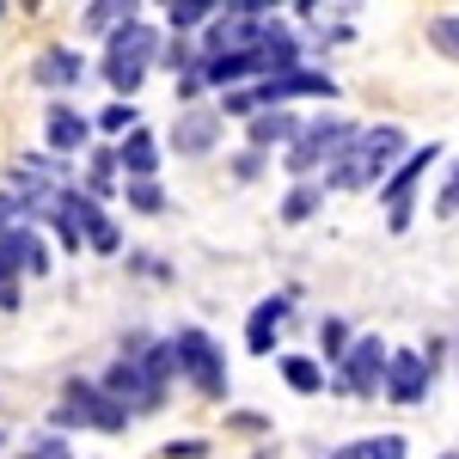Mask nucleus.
<instances>
[{
    "label": "nucleus",
    "instance_id": "1",
    "mask_svg": "<svg viewBox=\"0 0 459 459\" xmlns=\"http://www.w3.org/2000/svg\"><path fill=\"white\" fill-rule=\"evenodd\" d=\"M404 153V129H392V123H380V129H355L350 147L325 166V184L331 190H368V184H380L386 178V166Z\"/></svg>",
    "mask_w": 459,
    "mask_h": 459
},
{
    "label": "nucleus",
    "instance_id": "2",
    "mask_svg": "<svg viewBox=\"0 0 459 459\" xmlns=\"http://www.w3.org/2000/svg\"><path fill=\"white\" fill-rule=\"evenodd\" d=\"M355 123H343V117H318V123H300V135H294V147H288V172H318V166H331L343 147H350Z\"/></svg>",
    "mask_w": 459,
    "mask_h": 459
},
{
    "label": "nucleus",
    "instance_id": "3",
    "mask_svg": "<svg viewBox=\"0 0 459 459\" xmlns=\"http://www.w3.org/2000/svg\"><path fill=\"white\" fill-rule=\"evenodd\" d=\"M386 343L380 337H350V350L337 361V380L331 386L350 392V398H374V392H386Z\"/></svg>",
    "mask_w": 459,
    "mask_h": 459
},
{
    "label": "nucleus",
    "instance_id": "4",
    "mask_svg": "<svg viewBox=\"0 0 459 459\" xmlns=\"http://www.w3.org/2000/svg\"><path fill=\"white\" fill-rule=\"evenodd\" d=\"M153 49H160V37L147 31L142 19L117 25V37H110V62H105L110 86H117V92H135V86H142V74H147V56H153Z\"/></svg>",
    "mask_w": 459,
    "mask_h": 459
},
{
    "label": "nucleus",
    "instance_id": "5",
    "mask_svg": "<svg viewBox=\"0 0 459 459\" xmlns=\"http://www.w3.org/2000/svg\"><path fill=\"white\" fill-rule=\"evenodd\" d=\"M172 343H178V374H190V386L203 398H227V361H221L209 331H178Z\"/></svg>",
    "mask_w": 459,
    "mask_h": 459
},
{
    "label": "nucleus",
    "instance_id": "6",
    "mask_svg": "<svg viewBox=\"0 0 459 459\" xmlns=\"http://www.w3.org/2000/svg\"><path fill=\"white\" fill-rule=\"evenodd\" d=\"M56 423H86V429H105V435H117V429L129 423V411H123V404H110L105 386H92V380H68Z\"/></svg>",
    "mask_w": 459,
    "mask_h": 459
},
{
    "label": "nucleus",
    "instance_id": "7",
    "mask_svg": "<svg viewBox=\"0 0 459 459\" xmlns=\"http://www.w3.org/2000/svg\"><path fill=\"white\" fill-rule=\"evenodd\" d=\"M105 398H110V404H123V411H160L166 386L142 368V355H123V361L105 374Z\"/></svg>",
    "mask_w": 459,
    "mask_h": 459
},
{
    "label": "nucleus",
    "instance_id": "8",
    "mask_svg": "<svg viewBox=\"0 0 459 459\" xmlns=\"http://www.w3.org/2000/svg\"><path fill=\"white\" fill-rule=\"evenodd\" d=\"M251 92H257V110H264V105H288V99H337V80L294 68V74H276V80H257Z\"/></svg>",
    "mask_w": 459,
    "mask_h": 459
},
{
    "label": "nucleus",
    "instance_id": "9",
    "mask_svg": "<svg viewBox=\"0 0 459 459\" xmlns=\"http://www.w3.org/2000/svg\"><path fill=\"white\" fill-rule=\"evenodd\" d=\"M386 398L392 404H423L429 398V361L417 350H392L386 355Z\"/></svg>",
    "mask_w": 459,
    "mask_h": 459
},
{
    "label": "nucleus",
    "instance_id": "10",
    "mask_svg": "<svg viewBox=\"0 0 459 459\" xmlns=\"http://www.w3.org/2000/svg\"><path fill=\"white\" fill-rule=\"evenodd\" d=\"M429 160H441V147L411 153V160H404V166L386 178V190H380V196H386V209H392V227H411V190H417V178L429 172Z\"/></svg>",
    "mask_w": 459,
    "mask_h": 459
},
{
    "label": "nucleus",
    "instance_id": "11",
    "mask_svg": "<svg viewBox=\"0 0 459 459\" xmlns=\"http://www.w3.org/2000/svg\"><path fill=\"white\" fill-rule=\"evenodd\" d=\"M172 142H178V153H184V160L209 153V147L221 142V110H178Z\"/></svg>",
    "mask_w": 459,
    "mask_h": 459
},
{
    "label": "nucleus",
    "instance_id": "12",
    "mask_svg": "<svg viewBox=\"0 0 459 459\" xmlns=\"http://www.w3.org/2000/svg\"><path fill=\"white\" fill-rule=\"evenodd\" d=\"M0 264L19 276V270H31V276H43L49 270V251H43V239H37L31 227H6L0 233Z\"/></svg>",
    "mask_w": 459,
    "mask_h": 459
},
{
    "label": "nucleus",
    "instance_id": "13",
    "mask_svg": "<svg viewBox=\"0 0 459 459\" xmlns=\"http://www.w3.org/2000/svg\"><path fill=\"white\" fill-rule=\"evenodd\" d=\"M288 318V294H270V300H257V313H251L246 325V343L251 355H270V343H276V325Z\"/></svg>",
    "mask_w": 459,
    "mask_h": 459
},
{
    "label": "nucleus",
    "instance_id": "14",
    "mask_svg": "<svg viewBox=\"0 0 459 459\" xmlns=\"http://www.w3.org/2000/svg\"><path fill=\"white\" fill-rule=\"evenodd\" d=\"M110 160L123 166V178H153V166H160V160H153V135H147L142 123H135V129L123 135V147H117Z\"/></svg>",
    "mask_w": 459,
    "mask_h": 459
},
{
    "label": "nucleus",
    "instance_id": "15",
    "mask_svg": "<svg viewBox=\"0 0 459 459\" xmlns=\"http://www.w3.org/2000/svg\"><path fill=\"white\" fill-rule=\"evenodd\" d=\"M74 214H80V246H92V251H117V227L105 221V209H99L92 196H74Z\"/></svg>",
    "mask_w": 459,
    "mask_h": 459
},
{
    "label": "nucleus",
    "instance_id": "16",
    "mask_svg": "<svg viewBox=\"0 0 459 459\" xmlns=\"http://www.w3.org/2000/svg\"><path fill=\"white\" fill-rule=\"evenodd\" d=\"M294 135H300V117H288V110L251 117V153H264L270 142H288V147H294Z\"/></svg>",
    "mask_w": 459,
    "mask_h": 459
},
{
    "label": "nucleus",
    "instance_id": "17",
    "mask_svg": "<svg viewBox=\"0 0 459 459\" xmlns=\"http://www.w3.org/2000/svg\"><path fill=\"white\" fill-rule=\"evenodd\" d=\"M49 147H56V153H80V147H86V117H74L68 105H56L49 110Z\"/></svg>",
    "mask_w": 459,
    "mask_h": 459
},
{
    "label": "nucleus",
    "instance_id": "18",
    "mask_svg": "<svg viewBox=\"0 0 459 459\" xmlns=\"http://www.w3.org/2000/svg\"><path fill=\"white\" fill-rule=\"evenodd\" d=\"M31 80L37 86H74V80H80V56H74V49H49L31 68Z\"/></svg>",
    "mask_w": 459,
    "mask_h": 459
},
{
    "label": "nucleus",
    "instance_id": "19",
    "mask_svg": "<svg viewBox=\"0 0 459 459\" xmlns=\"http://www.w3.org/2000/svg\"><path fill=\"white\" fill-rule=\"evenodd\" d=\"M331 459H404V435H368V441H350Z\"/></svg>",
    "mask_w": 459,
    "mask_h": 459
},
{
    "label": "nucleus",
    "instance_id": "20",
    "mask_svg": "<svg viewBox=\"0 0 459 459\" xmlns=\"http://www.w3.org/2000/svg\"><path fill=\"white\" fill-rule=\"evenodd\" d=\"M282 380L294 392H318V386H325V368L307 361V355H282Z\"/></svg>",
    "mask_w": 459,
    "mask_h": 459
},
{
    "label": "nucleus",
    "instance_id": "21",
    "mask_svg": "<svg viewBox=\"0 0 459 459\" xmlns=\"http://www.w3.org/2000/svg\"><path fill=\"white\" fill-rule=\"evenodd\" d=\"M166 13H172V31H196V25H209L221 6H214V0H172Z\"/></svg>",
    "mask_w": 459,
    "mask_h": 459
},
{
    "label": "nucleus",
    "instance_id": "22",
    "mask_svg": "<svg viewBox=\"0 0 459 459\" xmlns=\"http://www.w3.org/2000/svg\"><path fill=\"white\" fill-rule=\"evenodd\" d=\"M135 6H117V0H99V6H86V31H117L123 19H129Z\"/></svg>",
    "mask_w": 459,
    "mask_h": 459
},
{
    "label": "nucleus",
    "instance_id": "23",
    "mask_svg": "<svg viewBox=\"0 0 459 459\" xmlns=\"http://www.w3.org/2000/svg\"><path fill=\"white\" fill-rule=\"evenodd\" d=\"M129 209H142V214L166 209V196H160V184H153V178H129Z\"/></svg>",
    "mask_w": 459,
    "mask_h": 459
},
{
    "label": "nucleus",
    "instance_id": "24",
    "mask_svg": "<svg viewBox=\"0 0 459 459\" xmlns=\"http://www.w3.org/2000/svg\"><path fill=\"white\" fill-rule=\"evenodd\" d=\"M318 350L331 355V361H343V350H350V325H343V318H325V325H318Z\"/></svg>",
    "mask_w": 459,
    "mask_h": 459
},
{
    "label": "nucleus",
    "instance_id": "25",
    "mask_svg": "<svg viewBox=\"0 0 459 459\" xmlns=\"http://www.w3.org/2000/svg\"><path fill=\"white\" fill-rule=\"evenodd\" d=\"M318 196H325V184H300V190L282 203V221H307V214L318 209Z\"/></svg>",
    "mask_w": 459,
    "mask_h": 459
},
{
    "label": "nucleus",
    "instance_id": "26",
    "mask_svg": "<svg viewBox=\"0 0 459 459\" xmlns=\"http://www.w3.org/2000/svg\"><path fill=\"white\" fill-rule=\"evenodd\" d=\"M429 43H435L441 56H454V62H459V13H447V19H435V25H429Z\"/></svg>",
    "mask_w": 459,
    "mask_h": 459
},
{
    "label": "nucleus",
    "instance_id": "27",
    "mask_svg": "<svg viewBox=\"0 0 459 459\" xmlns=\"http://www.w3.org/2000/svg\"><path fill=\"white\" fill-rule=\"evenodd\" d=\"M221 110H227V117H257V92H251V86H233V92L221 99Z\"/></svg>",
    "mask_w": 459,
    "mask_h": 459
},
{
    "label": "nucleus",
    "instance_id": "28",
    "mask_svg": "<svg viewBox=\"0 0 459 459\" xmlns=\"http://www.w3.org/2000/svg\"><path fill=\"white\" fill-rule=\"evenodd\" d=\"M435 214H441V221H447V214H459V166H454V178H447V190H441Z\"/></svg>",
    "mask_w": 459,
    "mask_h": 459
},
{
    "label": "nucleus",
    "instance_id": "29",
    "mask_svg": "<svg viewBox=\"0 0 459 459\" xmlns=\"http://www.w3.org/2000/svg\"><path fill=\"white\" fill-rule=\"evenodd\" d=\"M0 307H6V313H13V307H19V276H13V270H6V264H0Z\"/></svg>",
    "mask_w": 459,
    "mask_h": 459
},
{
    "label": "nucleus",
    "instance_id": "30",
    "mask_svg": "<svg viewBox=\"0 0 459 459\" xmlns=\"http://www.w3.org/2000/svg\"><path fill=\"white\" fill-rule=\"evenodd\" d=\"M105 129H135V110H129L123 99H117V105L105 110Z\"/></svg>",
    "mask_w": 459,
    "mask_h": 459
},
{
    "label": "nucleus",
    "instance_id": "31",
    "mask_svg": "<svg viewBox=\"0 0 459 459\" xmlns=\"http://www.w3.org/2000/svg\"><path fill=\"white\" fill-rule=\"evenodd\" d=\"M203 454H209L203 441H172V447H166V459H203Z\"/></svg>",
    "mask_w": 459,
    "mask_h": 459
},
{
    "label": "nucleus",
    "instance_id": "32",
    "mask_svg": "<svg viewBox=\"0 0 459 459\" xmlns=\"http://www.w3.org/2000/svg\"><path fill=\"white\" fill-rule=\"evenodd\" d=\"M257 166H264V153H251V147H246V153H239V178H257Z\"/></svg>",
    "mask_w": 459,
    "mask_h": 459
},
{
    "label": "nucleus",
    "instance_id": "33",
    "mask_svg": "<svg viewBox=\"0 0 459 459\" xmlns=\"http://www.w3.org/2000/svg\"><path fill=\"white\" fill-rule=\"evenodd\" d=\"M31 459H68V447H62V441H43V447H37Z\"/></svg>",
    "mask_w": 459,
    "mask_h": 459
},
{
    "label": "nucleus",
    "instance_id": "34",
    "mask_svg": "<svg viewBox=\"0 0 459 459\" xmlns=\"http://www.w3.org/2000/svg\"><path fill=\"white\" fill-rule=\"evenodd\" d=\"M441 459H459V454H441Z\"/></svg>",
    "mask_w": 459,
    "mask_h": 459
},
{
    "label": "nucleus",
    "instance_id": "35",
    "mask_svg": "<svg viewBox=\"0 0 459 459\" xmlns=\"http://www.w3.org/2000/svg\"><path fill=\"white\" fill-rule=\"evenodd\" d=\"M0 13H6V6H0Z\"/></svg>",
    "mask_w": 459,
    "mask_h": 459
}]
</instances>
